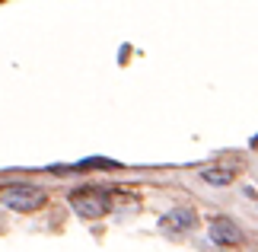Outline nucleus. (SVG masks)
I'll list each match as a JSON object with an SVG mask.
<instances>
[{
  "instance_id": "7ed1b4c3",
  "label": "nucleus",
  "mask_w": 258,
  "mask_h": 252,
  "mask_svg": "<svg viewBox=\"0 0 258 252\" xmlns=\"http://www.w3.org/2000/svg\"><path fill=\"white\" fill-rule=\"evenodd\" d=\"M211 239L217 246H239L242 243V230L236 227L230 217H214L211 220Z\"/></svg>"
},
{
  "instance_id": "f257e3e1",
  "label": "nucleus",
  "mask_w": 258,
  "mask_h": 252,
  "mask_svg": "<svg viewBox=\"0 0 258 252\" xmlns=\"http://www.w3.org/2000/svg\"><path fill=\"white\" fill-rule=\"evenodd\" d=\"M108 205H112V201H108V191H102V188H80V191L71 195V208L86 220L105 217Z\"/></svg>"
},
{
  "instance_id": "39448f33",
  "label": "nucleus",
  "mask_w": 258,
  "mask_h": 252,
  "mask_svg": "<svg viewBox=\"0 0 258 252\" xmlns=\"http://www.w3.org/2000/svg\"><path fill=\"white\" fill-rule=\"evenodd\" d=\"M201 179H204V182H211V185H226V182H233V169L207 166V169H201Z\"/></svg>"
},
{
  "instance_id": "20e7f679",
  "label": "nucleus",
  "mask_w": 258,
  "mask_h": 252,
  "mask_svg": "<svg viewBox=\"0 0 258 252\" xmlns=\"http://www.w3.org/2000/svg\"><path fill=\"white\" fill-rule=\"evenodd\" d=\"M163 227L166 230H191L195 227V211H188V208L169 211V214L163 217Z\"/></svg>"
},
{
  "instance_id": "f03ea898",
  "label": "nucleus",
  "mask_w": 258,
  "mask_h": 252,
  "mask_svg": "<svg viewBox=\"0 0 258 252\" xmlns=\"http://www.w3.org/2000/svg\"><path fill=\"white\" fill-rule=\"evenodd\" d=\"M0 201H4L7 208H13V211H35V208L45 205V191L35 188V185L19 182V185H7L0 191Z\"/></svg>"
}]
</instances>
